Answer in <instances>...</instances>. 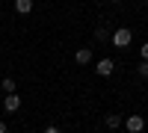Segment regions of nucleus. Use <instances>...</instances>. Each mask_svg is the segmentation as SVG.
<instances>
[{"label":"nucleus","mask_w":148,"mask_h":133,"mask_svg":"<svg viewBox=\"0 0 148 133\" xmlns=\"http://www.w3.org/2000/svg\"><path fill=\"white\" fill-rule=\"evenodd\" d=\"M130 39H133V33H130L127 27H119L113 35H110V42H113L116 47H127V44H130Z\"/></svg>","instance_id":"obj_1"},{"label":"nucleus","mask_w":148,"mask_h":133,"mask_svg":"<svg viewBox=\"0 0 148 133\" xmlns=\"http://www.w3.org/2000/svg\"><path fill=\"white\" fill-rule=\"evenodd\" d=\"M113 71H116V65H113V59H98V62H95V74L98 77H110V74H113Z\"/></svg>","instance_id":"obj_2"},{"label":"nucleus","mask_w":148,"mask_h":133,"mask_svg":"<svg viewBox=\"0 0 148 133\" xmlns=\"http://www.w3.org/2000/svg\"><path fill=\"white\" fill-rule=\"evenodd\" d=\"M125 127H127L130 133H142V130H145V118H142V115H127V118H125Z\"/></svg>","instance_id":"obj_3"},{"label":"nucleus","mask_w":148,"mask_h":133,"mask_svg":"<svg viewBox=\"0 0 148 133\" xmlns=\"http://www.w3.org/2000/svg\"><path fill=\"white\" fill-rule=\"evenodd\" d=\"M3 106H6V113H15V110H21V98L15 92H9L6 98H3Z\"/></svg>","instance_id":"obj_4"},{"label":"nucleus","mask_w":148,"mask_h":133,"mask_svg":"<svg viewBox=\"0 0 148 133\" xmlns=\"http://www.w3.org/2000/svg\"><path fill=\"white\" fill-rule=\"evenodd\" d=\"M74 59H77V65H89L92 62V50L89 47H80V50L74 53Z\"/></svg>","instance_id":"obj_5"},{"label":"nucleus","mask_w":148,"mask_h":133,"mask_svg":"<svg viewBox=\"0 0 148 133\" xmlns=\"http://www.w3.org/2000/svg\"><path fill=\"white\" fill-rule=\"evenodd\" d=\"M15 12H21V15H30V12H33V0H15Z\"/></svg>","instance_id":"obj_6"},{"label":"nucleus","mask_w":148,"mask_h":133,"mask_svg":"<svg viewBox=\"0 0 148 133\" xmlns=\"http://www.w3.org/2000/svg\"><path fill=\"white\" fill-rule=\"evenodd\" d=\"M0 89H3L6 95H9V92H15V80H12V77H6L3 83H0Z\"/></svg>","instance_id":"obj_7"},{"label":"nucleus","mask_w":148,"mask_h":133,"mask_svg":"<svg viewBox=\"0 0 148 133\" xmlns=\"http://www.w3.org/2000/svg\"><path fill=\"white\" fill-rule=\"evenodd\" d=\"M119 124H121V115H107V127L110 130H116Z\"/></svg>","instance_id":"obj_8"},{"label":"nucleus","mask_w":148,"mask_h":133,"mask_svg":"<svg viewBox=\"0 0 148 133\" xmlns=\"http://www.w3.org/2000/svg\"><path fill=\"white\" fill-rule=\"evenodd\" d=\"M95 39H98V42H107V39H110L107 27H98V30H95Z\"/></svg>","instance_id":"obj_9"},{"label":"nucleus","mask_w":148,"mask_h":133,"mask_svg":"<svg viewBox=\"0 0 148 133\" xmlns=\"http://www.w3.org/2000/svg\"><path fill=\"white\" fill-rule=\"evenodd\" d=\"M136 71H139V77H148V62H145V59H139V68Z\"/></svg>","instance_id":"obj_10"},{"label":"nucleus","mask_w":148,"mask_h":133,"mask_svg":"<svg viewBox=\"0 0 148 133\" xmlns=\"http://www.w3.org/2000/svg\"><path fill=\"white\" fill-rule=\"evenodd\" d=\"M45 133H62V130H59V127H53V124H47V127H45Z\"/></svg>","instance_id":"obj_11"},{"label":"nucleus","mask_w":148,"mask_h":133,"mask_svg":"<svg viewBox=\"0 0 148 133\" xmlns=\"http://www.w3.org/2000/svg\"><path fill=\"white\" fill-rule=\"evenodd\" d=\"M142 59H145V62H148V42L142 44Z\"/></svg>","instance_id":"obj_12"},{"label":"nucleus","mask_w":148,"mask_h":133,"mask_svg":"<svg viewBox=\"0 0 148 133\" xmlns=\"http://www.w3.org/2000/svg\"><path fill=\"white\" fill-rule=\"evenodd\" d=\"M0 133H9V130H6V124H3V121H0Z\"/></svg>","instance_id":"obj_13"},{"label":"nucleus","mask_w":148,"mask_h":133,"mask_svg":"<svg viewBox=\"0 0 148 133\" xmlns=\"http://www.w3.org/2000/svg\"><path fill=\"white\" fill-rule=\"evenodd\" d=\"M110 3H121V0H110Z\"/></svg>","instance_id":"obj_14"}]
</instances>
